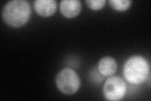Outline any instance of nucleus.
<instances>
[{
    "label": "nucleus",
    "instance_id": "4",
    "mask_svg": "<svg viewBox=\"0 0 151 101\" xmlns=\"http://www.w3.org/2000/svg\"><path fill=\"white\" fill-rule=\"evenodd\" d=\"M127 90L125 81L117 76L108 78L103 86V92L108 100L119 101L124 97Z\"/></svg>",
    "mask_w": 151,
    "mask_h": 101
},
{
    "label": "nucleus",
    "instance_id": "8",
    "mask_svg": "<svg viewBox=\"0 0 151 101\" xmlns=\"http://www.w3.org/2000/svg\"><path fill=\"white\" fill-rule=\"evenodd\" d=\"M108 2L111 8L118 12L126 11L132 4V1L129 0H110Z\"/></svg>",
    "mask_w": 151,
    "mask_h": 101
},
{
    "label": "nucleus",
    "instance_id": "7",
    "mask_svg": "<svg viewBox=\"0 0 151 101\" xmlns=\"http://www.w3.org/2000/svg\"><path fill=\"white\" fill-rule=\"evenodd\" d=\"M98 69L103 76H110L114 74L117 70V62L111 57H104L99 61Z\"/></svg>",
    "mask_w": 151,
    "mask_h": 101
},
{
    "label": "nucleus",
    "instance_id": "3",
    "mask_svg": "<svg viewBox=\"0 0 151 101\" xmlns=\"http://www.w3.org/2000/svg\"><path fill=\"white\" fill-rule=\"evenodd\" d=\"M55 84L61 92L66 95H72L79 90L81 81L78 73L74 70L65 68L57 75Z\"/></svg>",
    "mask_w": 151,
    "mask_h": 101
},
{
    "label": "nucleus",
    "instance_id": "2",
    "mask_svg": "<svg viewBox=\"0 0 151 101\" xmlns=\"http://www.w3.org/2000/svg\"><path fill=\"white\" fill-rule=\"evenodd\" d=\"M124 75L126 80L132 84L144 83L150 75V66L147 60L140 55L130 57L124 65Z\"/></svg>",
    "mask_w": 151,
    "mask_h": 101
},
{
    "label": "nucleus",
    "instance_id": "6",
    "mask_svg": "<svg viewBox=\"0 0 151 101\" xmlns=\"http://www.w3.org/2000/svg\"><path fill=\"white\" fill-rule=\"evenodd\" d=\"M57 4L58 3L55 0H36L34 2L36 12L43 17L53 15L56 12Z\"/></svg>",
    "mask_w": 151,
    "mask_h": 101
},
{
    "label": "nucleus",
    "instance_id": "9",
    "mask_svg": "<svg viewBox=\"0 0 151 101\" xmlns=\"http://www.w3.org/2000/svg\"><path fill=\"white\" fill-rule=\"evenodd\" d=\"M87 6L94 11H98L101 9L105 5V0H88L86 1Z\"/></svg>",
    "mask_w": 151,
    "mask_h": 101
},
{
    "label": "nucleus",
    "instance_id": "1",
    "mask_svg": "<svg viewBox=\"0 0 151 101\" xmlns=\"http://www.w3.org/2000/svg\"><path fill=\"white\" fill-rule=\"evenodd\" d=\"M30 4L25 0H13L4 5L2 17L8 25L22 27L28 21L31 15Z\"/></svg>",
    "mask_w": 151,
    "mask_h": 101
},
{
    "label": "nucleus",
    "instance_id": "5",
    "mask_svg": "<svg viewBox=\"0 0 151 101\" xmlns=\"http://www.w3.org/2000/svg\"><path fill=\"white\" fill-rule=\"evenodd\" d=\"M81 10V3L78 0H63L60 3L62 15L68 18L77 17Z\"/></svg>",
    "mask_w": 151,
    "mask_h": 101
}]
</instances>
